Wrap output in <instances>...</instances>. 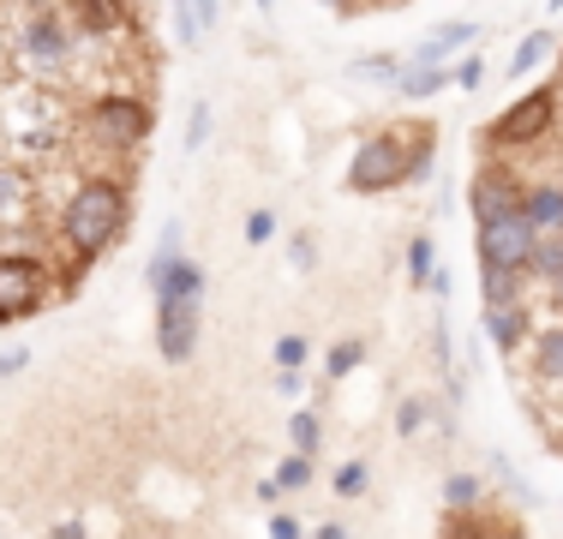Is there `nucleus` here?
<instances>
[{"label": "nucleus", "instance_id": "nucleus-12", "mask_svg": "<svg viewBox=\"0 0 563 539\" xmlns=\"http://www.w3.org/2000/svg\"><path fill=\"white\" fill-rule=\"evenodd\" d=\"M486 336L498 342V354H521V342H533V318L528 306H486Z\"/></svg>", "mask_w": 563, "mask_h": 539}, {"label": "nucleus", "instance_id": "nucleus-9", "mask_svg": "<svg viewBox=\"0 0 563 539\" xmlns=\"http://www.w3.org/2000/svg\"><path fill=\"white\" fill-rule=\"evenodd\" d=\"M467 205H474V228H492V222H504V216L521 210V180L504 168H479L474 180H467Z\"/></svg>", "mask_w": 563, "mask_h": 539}, {"label": "nucleus", "instance_id": "nucleus-14", "mask_svg": "<svg viewBox=\"0 0 563 539\" xmlns=\"http://www.w3.org/2000/svg\"><path fill=\"white\" fill-rule=\"evenodd\" d=\"M444 85H450L444 61H413V66H401V78H396V97H408V102H432Z\"/></svg>", "mask_w": 563, "mask_h": 539}, {"label": "nucleus", "instance_id": "nucleus-25", "mask_svg": "<svg viewBox=\"0 0 563 539\" xmlns=\"http://www.w3.org/2000/svg\"><path fill=\"white\" fill-rule=\"evenodd\" d=\"M360 360H366V342H360V336H347V342H336V348L324 354V377L336 384V377H347V372L360 366Z\"/></svg>", "mask_w": 563, "mask_h": 539}, {"label": "nucleus", "instance_id": "nucleus-40", "mask_svg": "<svg viewBox=\"0 0 563 539\" xmlns=\"http://www.w3.org/2000/svg\"><path fill=\"white\" fill-rule=\"evenodd\" d=\"M258 12H276V0H258Z\"/></svg>", "mask_w": 563, "mask_h": 539}, {"label": "nucleus", "instance_id": "nucleus-41", "mask_svg": "<svg viewBox=\"0 0 563 539\" xmlns=\"http://www.w3.org/2000/svg\"><path fill=\"white\" fill-rule=\"evenodd\" d=\"M324 7H347V0H324Z\"/></svg>", "mask_w": 563, "mask_h": 539}, {"label": "nucleus", "instance_id": "nucleus-27", "mask_svg": "<svg viewBox=\"0 0 563 539\" xmlns=\"http://www.w3.org/2000/svg\"><path fill=\"white\" fill-rule=\"evenodd\" d=\"M426 420H432V396H408L396 408V431H401V438H420Z\"/></svg>", "mask_w": 563, "mask_h": 539}, {"label": "nucleus", "instance_id": "nucleus-31", "mask_svg": "<svg viewBox=\"0 0 563 539\" xmlns=\"http://www.w3.org/2000/svg\"><path fill=\"white\" fill-rule=\"evenodd\" d=\"M450 85H455V90H467V97H474V90L486 85V61H479V54H467V61H462V66H455V73H450Z\"/></svg>", "mask_w": 563, "mask_h": 539}, {"label": "nucleus", "instance_id": "nucleus-29", "mask_svg": "<svg viewBox=\"0 0 563 539\" xmlns=\"http://www.w3.org/2000/svg\"><path fill=\"white\" fill-rule=\"evenodd\" d=\"M276 485H282V492H306V485H312V455H300V450H294L288 462L276 468Z\"/></svg>", "mask_w": 563, "mask_h": 539}, {"label": "nucleus", "instance_id": "nucleus-11", "mask_svg": "<svg viewBox=\"0 0 563 539\" xmlns=\"http://www.w3.org/2000/svg\"><path fill=\"white\" fill-rule=\"evenodd\" d=\"M521 216L540 234H563V180H528L521 186Z\"/></svg>", "mask_w": 563, "mask_h": 539}, {"label": "nucleus", "instance_id": "nucleus-39", "mask_svg": "<svg viewBox=\"0 0 563 539\" xmlns=\"http://www.w3.org/2000/svg\"><path fill=\"white\" fill-rule=\"evenodd\" d=\"M0 66H7V31H0Z\"/></svg>", "mask_w": 563, "mask_h": 539}, {"label": "nucleus", "instance_id": "nucleus-18", "mask_svg": "<svg viewBox=\"0 0 563 539\" xmlns=\"http://www.w3.org/2000/svg\"><path fill=\"white\" fill-rule=\"evenodd\" d=\"M467 43H479V24H474V19H462V24H444V31H432L420 48H413V61H444V54L467 48Z\"/></svg>", "mask_w": 563, "mask_h": 539}, {"label": "nucleus", "instance_id": "nucleus-36", "mask_svg": "<svg viewBox=\"0 0 563 539\" xmlns=\"http://www.w3.org/2000/svg\"><path fill=\"white\" fill-rule=\"evenodd\" d=\"M24 366H31V348H7L0 354V377H19Z\"/></svg>", "mask_w": 563, "mask_h": 539}, {"label": "nucleus", "instance_id": "nucleus-1", "mask_svg": "<svg viewBox=\"0 0 563 539\" xmlns=\"http://www.w3.org/2000/svg\"><path fill=\"white\" fill-rule=\"evenodd\" d=\"M126 210H132L126 186L102 180V174H85V180L66 186V198L55 205V228H60L66 252H73L78 264H97L102 252L126 234Z\"/></svg>", "mask_w": 563, "mask_h": 539}, {"label": "nucleus", "instance_id": "nucleus-37", "mask_svg": "<svg viewBox=\"0 0 563 539\" xmlns=\"http://www.w3.org/2000/svg\"><path fill=\"white\" fill-rule=\"evenodd\" d=\"M271 534L276 539H294V534H300V521H294V516H271Z\"/></svg>", "mask_w": 563, "mask_h": 539}, {"label": "nucleus", "instance_id": "nucleus-38", "mask_svg": "<svg viewBox=\"0 0 563 539\" xmlns=\"http://www.w3.org/2000/svg\"><path fill=\"white\" fill-rule=\"evenodd\" d=\"M552 300H558V318H563V276L552 282Z\"/></svg>", "mask_w": 563, "mask_h": 539}, {"label": "nucleus", "instance_id": "nucleus-21", "mask_svg": "<svg viewBox=\"0 0 563 539\" xmlns=\"http://www.w3.org/2000/svg\"><path fill=\"white\" fill-rule=\"evenodd\" d=\"M347 73L360 78V85H390L396 90V78H401V54H360Z\"/></svg>", "mask_w": 563, "mask_h": 539}, {"label": "nucleus", "instance_id": "nucleus-42", "mask_svg": "<svg viewBox=\"0 0 563 539\" xmlns=\"http://www.w3.org/2000/svg\"><path fill=\"white\" fill-rule=\"evenodd\" d=\"M545 7H552V12H558V7H563V0H545Z\"/></svg>", "mask_w": 563, "mask_h": 539}, {"label": "nucleus", "instance_id": "nucleus-33", "mask_svg": "<svg viewBox=\"0 0 563 539\" xmlns=\"http://www.w3.org/2000/svg\"><path fill=\"white\" fill-rule=\"evenodd\" d=\"M276 240V210H252L246 216V246H271Z\"/></svg>", "mask_w": 563, "mask_h": 539}, {"label": "nucleus", "instance_id": "nucleus-3", "mask_svg": "<svg viewBox=\"0 0 563 539\" xmlns=\"http://www.w3.org/2000/svg\"><path fill=\"white\" fill-rule=\"evenodd\" d=\"M78 127H85V139L109 144V151H139L151 139V102L144 97H90Z\"/></svg>", "mask_w": 563, "mask_h": 539}, {"label": "nucleus", "instance_id": "nucleus-26", "mask_svg": "<svg viewBox=\"0 0 563 539\" xmlns=\"http://www.w3.org/2000/svg\"><path fill=\"white\" fill-rule=\"evenodd\" d=\"M479 497H486L479 474H450V480H444V504H450V509H479Z\"/></svg>", "mask_w": 563, "mask_h": 539}, {"label": "nucleus", "instance_id": "nucleus-23", "mask_svg": "<svg viewBox=\"0 0 563 539\" xmlns=\"http://www.w3.org/2000/svg\"><path fill=\"white\" fill-rule=\"evenodd\" d=\"M210 132H217V108H210V102H192V108H186V156L205 151Z\"/></svg>", "mask_w": 563, "mask_h": 539}, {"label": "nucleus", "instance_id": "nucleus-28", "mask_svg": "<svg viewBox=\"0 0 563 539\" xmlns=\"http://www.w3.org/2000/svg\"><path fill=\"white\" fill-rule=\"evenodd\" d=\"M432 270H438V240H432V234H420V240L408 246V276L426 288V282H432Z\"/></svg>", "mask_w": 563, "mask_h": 539}, {"label": "nucleus", "instance_id": "nucleus-2", "mask_svg": "<svg viewBox=\"0 0 563 539\" xmlns=\"http://www.w3.org/2000/svg\"><path fill=\"white\" fill-rule=\"evenodd\" d=\"M78 48H85V24L73 19V12L60 7H36L31 19L19 24V66L24 78H36V85H60L66 73H73Z\"/></svg>", "mask_w": 563, "mask_h": 539}, {"label": "nucleus", "instance_id": "nucleus-15", "mask_svg": "<svg viewBox=\"0 0 563 539\" xmlns=\"http://www.w3.org/2000/svg\"><path fill=\"white\" fill-rule=\"evenodd\" d=\"M528 366H533V377H545V384H563V318L545 323V330H533Z\"/></svg>", "mask_w": 563, "mask_h": 539}, {"label": "nucleus", "instance_id": "nucleus-20", "mask_svg": "<svg viewBox=\"0 0 563 539\" xmlns=\"http://www.w3.org/2000/svg\"><path fill=\"white\" fill-rule=\"evenodd\" d=\"M486 282V306H516L528 294V270H479Z\"/></svg>", "mask_w": 563, "mask_h": 539}, {"label": "nucleus", "instance_id": "nucleus-32", "mask_svg": "<svg viewBox=\"0 0 563 539\" xmlns=\"http://www.w3.org/2000/svg\"><path fill=\"white\" fill-rule=\"evenodd\" d=\"M276 366H306V360H312V348H306V336H276Z\"/></svg>", "mask_w": 563, "mask_h": 539}, {"label": "nucleus", "instance_id": "nucleus-6", "mask_svg": "<svg viewBox=\"0 0 563 539\" xmlns=\"http://www.w3.org/2000/svg\"><path fill=\"white\" fill-rule=\"evenodd\" d=\"M198 312L205 300H180V294H156V354L168 366H186L198 354Z\"/></svg>", "mask_w": 563, "mask_h": 539}, {"label": "nucleus", "instance_id": "nucleus-30", "mask_svg": "<svg viewBox=\"0 0 563 539\" xmlns=\"http://www.w3.org/2000/svg\"><path fill=\"white\" fill-rule=\"evenodd\" d=\"M330 485H336V497H366V485H372V468H366V462H342V468H336V480H330Z\"/></svg>", "mask_w": 563, "mask_h": 539}, {"label": "nucleus", "instance_id": "nucleus-8", "mask_svg": "<svg viewBox=\"0 0 563 539\" xmlns=\"http://www.w3.org/2000/svg\"><path fill=\"white\" fill-rule=\"evenodd\" d=\"M540 240V228L528 216H504V222L479 228V270H528V252Z\"/></svg>", "mask_w": 563, "mask_h": 539}, {"label": "nucleus", "instance_id": "nucleus-5", "mask_svg": "<svg viewBox=\"0 0 563 539\" xmlns=\"http://www.w3.org/2000/svg\"><path fill=\"white\" fill-rule=\"evenodd\" d=\"M347 186L354 193H390V186H408V144L396 139V132H378V139H366L347 162Z\"/></svg>", "mask_w": 563, "mask_h": 539}, {"label": "nucleus", "instance_id": "nucleus-4", "mask_svg": "<svg viewBox=\"0 0 563 539\" xmlns=\"http://www.w3.org/2000/svg\"><path fill=\"white\" fill-rule=\"evenodd\" d=\"M48 294H55V282H48V258H31V252H0V323L43 312Z\"/></svg>", "mask_w": 563, "mask_h": 539}, {"label": "nucleus", "instance_id": "nucleus-34", "mask_svg": "<svg viewBox=\"0 0 563 539\" xmlns=\"http://www.w3.org/2000/svg\"><path fill=\"white\" fill-rule=\"evenodd\" d=\"M288 264L294 270H318V240L312 234H294L288 240Z\"/></svg>", "mask_w": 563, "mask_h": 539}, {"label": "nucleus", "instance_id": "nucleus-17", "mask_svg": "<svg viewBox=\"0 0 563 539\" xmlns=\"http://www.w3.org/2000/svg\"><path fill=\"white\" fill-rule=\"evenodd\" d=\"M151 294H180V300H205V270H198V264L180 252V258L163 270V282H151Z\"/></svg>", "mask_w": 563, "mask_h": 539}, {"label": "nucleus", "instance_id": "nucleus-10", "mask_svg": "<svg viewBox=\"0 0 563 539\" xmlns=\"http://www.w3.org/2000/svg\"><path fill=\"white\" fill-rule=\"evenodd\" d=\"M36 222V168L31 162H0V228Z\"/></svg>", "mask_w": 563, "mask_h": 539}, {"label": "nucleus", "instance_id": "nucleus-35", "mask_svg": "<svg viewBox=\"0 0 563 539\" xmlns=\"http://www.w3.org/2000/svg\"><path fill=\"white\" fill-rule=\"evenodd\" d=\"M276 389H282V396H300V389H306V377H300V366H276Z\"/></svg>", "mask_w": 563, "mask_h": 539}, {"label": "nucleus", "instance_id": "nucleus-24", "mask_svg": "<svg viewBox=\"0 0 563 539\" xmlns=\"http://www.w3.org/2000/svg\"><path fill=\"white\" fill-rule=\"evenodd\" d=\"M288 443H294L300 455H318V443H324V426H318V414H312V408L288 414Z\"/></svg>", "mask_w": 563, "mask_h": 539}, {"label": "nucleus", "instance_id": "nucleus-13", "mask_svg": "<svg viewBox=\"0 0 563 539\" xmlns=\"http://www.w3.org/2000/svg\"><path fill=\"white\" fill-rule=\"evenodd\" d=\"M174 36H180L186 48H205V36L217 31V19H222V0H174Z\"/></svg>", "mask_w": 563, "mask_h": 539}, {"label": "nucleus", "instance_id": "nucleus-19", "mask_svg": "<svg viewBox=\"0 0 563 539\" xmlns=\"http://www.w3.org/2000/svg\"><path fill=\"white\" fill-rule=\"evenodd\" d=\"M563 276V234H540L528 252V282H540V288H552Z\"/></svg>", "mask_w": 563, "mask_h": 539}, {"label": "nucleus", "instance_id": "nucleus-7", "mask_svg": "<svg viewBox=\"0 0 563 539\" xmlns=\"http://www.w3.org/2000/svg\"><path fill=\"white\" fill-rule=\"evenodd\" d=\"M558 120V90H533V97L509 102L498 120H492V144L498 151H516V144H533L540 132H552Z\"/></svg>", "mask_w": 563, "mask_h": 539}, {"label": "nucleus", "instance_id": "nucleus-22", "mask_svg": "<svg viewBox=\"0 0 563 539\" xmlns=\"http://www.w3.org/2000/svg\"><path fill=\"white\" fill-rule=\"evenodd\" d=\"M180 222H163V234H156V258L151 264H144V288H151V282H163V270L174 264V258H180Z\"/></svg>", "mask_w": 563, "mask_h": 539}, {"label": "nucleus", "instance_id": "nucleus-16", "mask_svg": "<svg viewBox=\"0 0 563 539\" xmlns=\"http://www.w3.org/2000/svg\"><path fill=\"white\" fill-rule=\"evenodd\" d=\"M552 48H558V43H552V31H528V36L516 43V54H509V66H504V73L521 85L528 73H540V66L552 61Z\"/></svg>", "mask_w": 563, "mask_h": 539}]
</instances>
